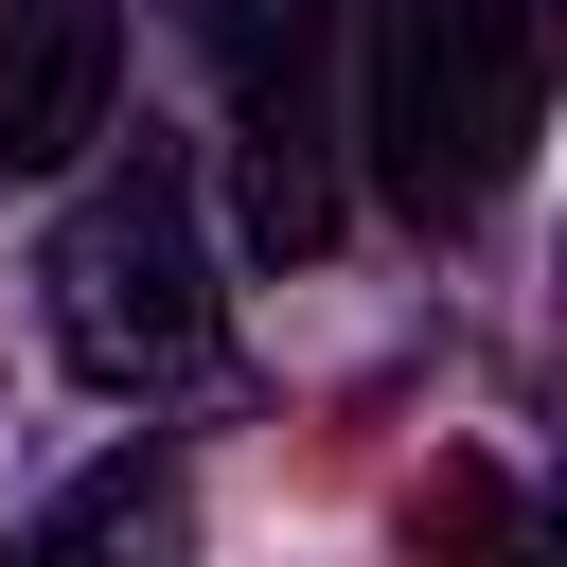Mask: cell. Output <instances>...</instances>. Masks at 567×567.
<instances>
[{"label":"cell","instance_id":"obj_2","mask_svg":"<svg viewBox=\"0 0 567 567\" xmlns=\"http://www.w3.org/2000/svg\"><path fill=\"white\" fill-rule=\"evenodd\" d=\"M53 354L89 390H195L230 354V284H213V230H195V159L142 124L71 213H53Z\"/></svg>","mask_w":567,"mask_h":567},{"label":"cell","instance_id":"obj_6","mask_svg":"<svg viewBox=\"0 0 567 567\" xmlns=\"http://www.w3.org/2000/svg\"><path fill=\"white\" fill-rule=\"evenodd\" d=\"M549 567H567V514H549Z\"/></svg>","mask_w":567,"mask_h":567},{"label":"cell","instance_id":"obj_3","mask_svg":"<svg viewBox=\"0 0 567 567\" xmlns=\"http://www.w3.org/2000/svg\"><path fill=\"white\" fill-rule=\"evenodd\" d=\"M213 89H230V213L266 266H301L354 195V124H337V0H195Z\"/></svg>","mask_w":567,"mask_h":567},{"label":"cell","instance_id":"obj_1","mask_svg":"<svg viewBox=\"0 0 567 567\" xmlns=\"http://www.w3.org/2000/svg\"><path fill=\"white\" fill-rule=\"evenodd\" d=\"M567 0H337V124L408 230H478L549 124Z\"/></svg>","mask_w":567,"mask_h":567},{"label":"cell","instance_id":"obj_5","mask_svg":"<svg viewBox=\"0 0 567 567\" xmlns=\"http://www.w3.org/2000/svg\"><path fill=\"white\" fill-rule=\"evenodd\" d=\"M18 567H195V478H177L159 443H124V461H89V478L18 532Z\"/></svg>","mask_w":567,"mask_h":567},{"label":"cell","instance_id":"obj_4","mask_svg":"<svg viewBox=\"0 0 567 567\" xmlns=\"http://www.w3.org/2000/svg\"><path fill=\"white\" fill-rule=\"evenodd\" d=\"M106 89H124V35H106L89 0H35V35H18V71H0V177L89 159V142H106Z\"/></svg>","mask_w":567,"mask_h":567}]
</instances>
